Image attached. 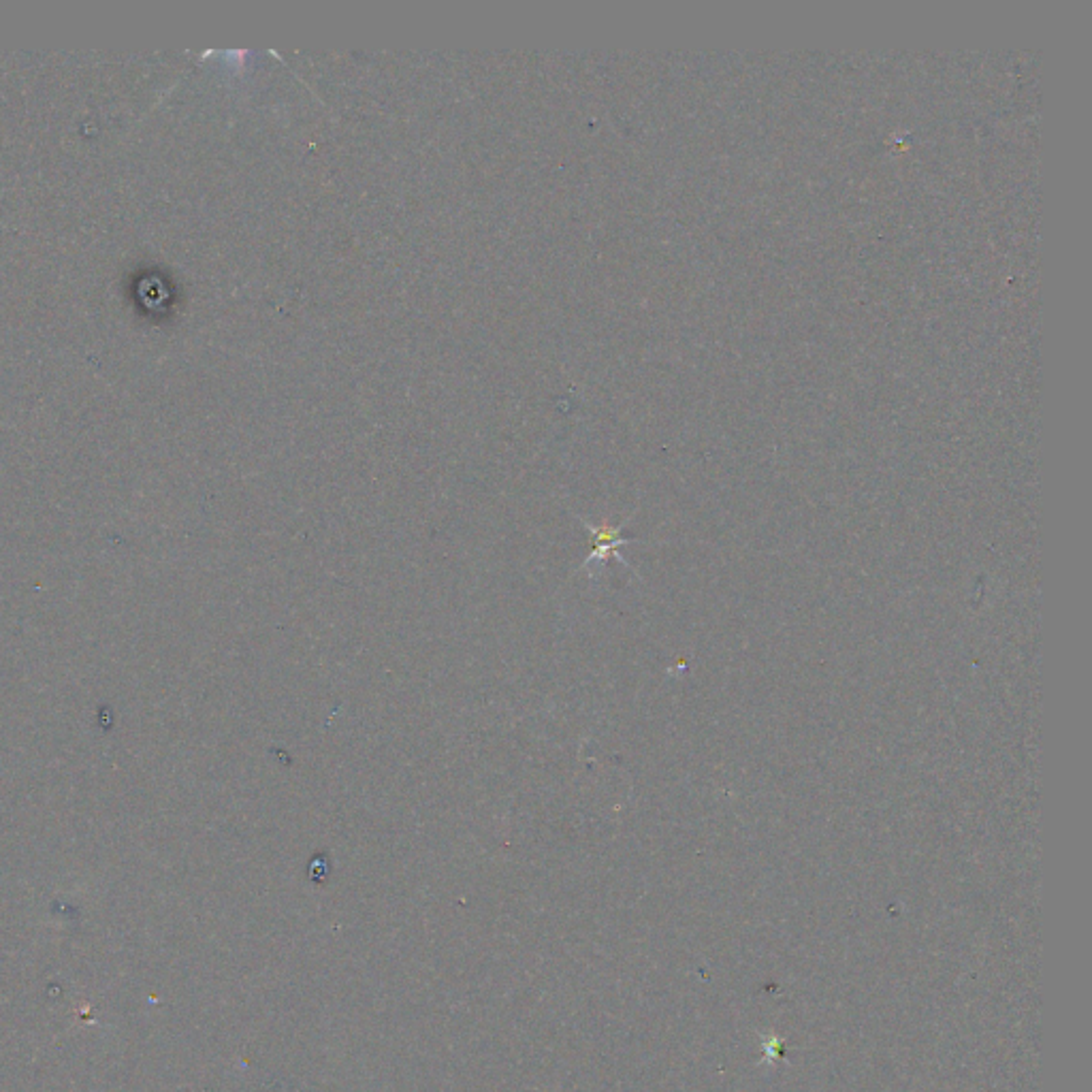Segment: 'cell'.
<instances>
[{"instance_id":"cell-1","label":"cell","mask_w":1092,"mask_h":1092,"mask_svg":"<svg viewBox=\"0 0 1092 1092\" xmlns=\"http://www.w3.org/2000/svg\"><path fill=\"white\" fill-rule=\"evenodd\" d=\"M589 532L593 534V540H596V549H593V553L589 555V559L585 561V564H593V561H606L608 557L617 555V549L623 544H628L630 540H625L621 536V527H613V525H600V527H593V525H587Z\"/></svg>"},{"instance_id":"cell-2","label":"cell","mask_w":1092,"mask_h":1092,"mask_svg":"<svg viewBox=\"0 0 1092 1092\" xmlns=\"http://www.w3.org/2000/svg\"><path fill=\"white\" fill-rule=\"evenodd\" d=\"M764 1039V1050H766V1061L768 1063H777L779 1056H781V1048H783V1039L777 1037V1035H762Z\"/></svg>"}]
</instances>
